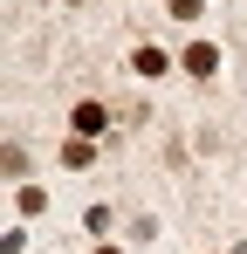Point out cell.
Here are the masks:
<instances>
[{"label":"cell","instance_id":"cell-2","mask_svg":"<svg viewBox=\"0 0 247 254\" xmlns=\"http://www.w3.org/2000/svg\"><path fill=\"white\" fill-rule=\"evenodd\" d=\"M76 130H103V103H76Z\"/></svg>","mask_w":247,"mask_h":254},{"label":"cell","instance_id":"cell-3","mask_svg":"<svg viewBox=\"0 0 247 254\" xmlns=\"http://www.w3.org/2000/svg\"><path fill=\"white\" fill-rule=\"evenodd\" d=\"M103 254H117V248H103Z\"/></svg>","mask_w":247,"mask_h":254},{"label":"cell","instance_id":"cell-1","mask_svg":"<svg viewBox=\"0 0 247 254\" xmlns=\"http://www.w3.org/2000/svg\"><path fill=\"white\" fill-rule=\"evenodd\" d=\"M185 69H192V76H213V69H220V48H213V42H192V48H185Z\"/></svg>","mask_w":247,"mask_h":254}]
</instances>
